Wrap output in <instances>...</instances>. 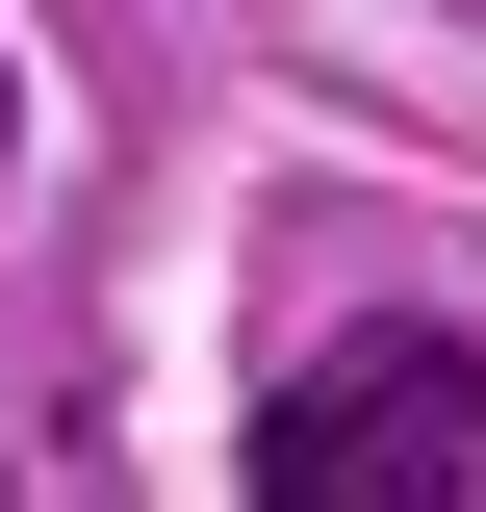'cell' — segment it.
I'll return each instance as SVG.
<instances>
[{"instance_id": "6da1fadb", "label": "cell", "mask_w": 486, "mask_h": 512, "mask_svg": "<svg viewBox=\"0 0 486 512\" xmlns=\"http://www.w3.org/2000/svg\"><path fill=\"white\" fill-rule=\"evenodd\" d=\"M231 487L256 512H461L486 487V333L384 308V333H333V359H282L256 436H231Z\"/></svg>"}, {"instance_id": "7a4b0ae2", "label": "cell", "mask_w": 486, "mask_h": 512, "mask_svg": "<svg viewBox=\"0 0 486 512\" xmlns=\"http://www.w3.org/2000/svg\"><path fill=\"white\" fill-rule=\"evenodd\" d=\"M0 103H26V77H0Z\"/></svg>"}]
</instances>
